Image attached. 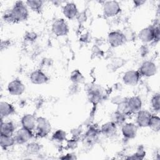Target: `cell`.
<instances>
[{
    "instance_id": "cell-1",
    "label": "cell",
    "mask_w": 160,
    "mask_h": 160,
    "mask_svg": "<svg viewBox=\"0 0 160 160\" xmlns=\"http://www.w3.org/2000/svg\"><path fill=\"white\" fill-rule=\"evenodd\" d=\"M29 16L28 7L22 1H16L11 9L4 12L3 19L8 22H19L26 21Z\"/></svg>"
},
{
    "instance_id": "cell-2",
    "label": "cell",
    "mask_w": 160,
    "mask_h": 160,
    "mask_svg": "<svg viewBox=\"0 0 160 160\" xmlns=\"http://www.w3.org/2000/svg\"><path fill=\"white\" fill-rule=\"evenodd\" d=\"M122 107L120 108L121 112L124 113L125 114H136L142 108V101L141 99L137 96H134L127 100H125L124 102L119 104Z\"/></svg>"
},
{
    "instance_id": "cell-3",
    "label": "cell",
    "mask_w": 160,
    "mask_h": 160,
    "mask_svg": "<svg viewBox=\"0 0 160 160\" xmlns=\"http://www.w3.org/2000/svg\"><path fill=\"white\" fill-rule=\"evenodd\" d=\"M138 37L140 41L146 43L158 41L159 39V25L148 26L142 29L138 34Z\"/></svg>"
},
{
    "instance_id": "cell-4",
    "label": "cell",
    "mask_w": 160,
    "mask_h": 160,
    "mask_svg": "<svg viewBox=\"0 0 160 160\" xmlns=\"http://www.w3.org/2000/svg\"><path fill=\"white\" fill-rule=\"evenodd\" d=\"M36 134L39 138L47 136L51 130L49 121L44 117H38L36 119Z\"/></svg>"
},
{
    "instance_id": "cell-5",
    "label": "cell",
    "mask_w": 160,
    "mask_h": 160,
    "mask_svg": "<svg viewBox=\"0 0 160 160\" xmlns=\"http://www.w3.org/2000/svg\"><path fill=\"white\" fill-rule=\"evenodd\" d=\"M108 39L109 44L114 48L123 45L126 41V38L124 33L119 31H114L108 34Z\"/></svg>"
},
{
    "instance_id": "cell-6",
    "label": "cell",
    "mask_w": 160,
    "mask_h": 160,
    "mask_svg": "<svg viewBox=\"0 0 160 160\" xmlns=\"http://www.w3.org/2000/svg\"><path fill=\"white\" fill-rule=\"evenodd\" d=\"M52 31L57 36H63L69 32V26L64 19H58L52 24Z\"/></svg>"
},
{
    "instance_id": "cell-7",
    "label": "cell",
    "mask_w": 160,
    "mask_h": 160,
    "mask_svg": "<svg viewBox=\"0 0 160 160\" xmlns=\"http://www.w3.org/2000/svg\"><path fill=\"white\" fill-rule=\"evenodd\" d=\"M121 11V7L116 1H106L103 5V12L107 17H113Z\"/></svg>"
},
{
    "instance_id": "cell-8",
    "label": "cell",
    "mask_w": 160,
    "mask_h": 160,
    "mask_svg": "<svg viewBox=\"0 0 160 160\" xmlns=\"http://www.w3.org/2000/svg\"><path fill=\"white\" fill-rule=\"evenodd\" d=\"M157 70V66L154 62L151 61H145L141 64L138 71L141 76L151 77L156 74Z\"/></svg>"
},
{
    "instance_id": "cell-9",
    "label": "cell",
    "mask_w": 160,
    "mask_h": 160,
    "mask_svg": "<svg viewBox=\"0 0 160 160\" xmlns=\"http://www.w3.org/2000/svg\"><path fill=\"white\" fill-rule=\"evenodd\" d=\"M16 142L19 144H23L29 142L33 137L31 130L22 127L19 129L14 136Z\"/></svg>"
},
{
    "instance_id": "cell-10",
    "label": "cell",
    "mask_w": 160,
    "mask_h": 160,
    "mask_svg": "<svg viewBox=\"0 0 160 160\" xmlns=\"http://www.w3.org/2000/svg\"><path fill=\"white\" fill-rule=\"evenodd\" d=\"M25 86L19 79H14L9 82L8 91L12 96L21 95L25 91Z\"/></svg>"
},
{
    "instance_id": "cell-11",
    "label": "cell",
    "mask_w": 160,
    "mask_h": 160,
    "mask_svg": "<svg viewBox=\"0 0 160 160\" xmlns=\"http://www.w3.org/2000/svg\"><path fill=\"white\" fill-rule=\"evenodd\" d=\"M140 77L141 74L138 71L129 70L124 74L122 81L128 86H136L139 82Z\"/></svg>"
},
{
    "instance_id": "cell-12",
    "label": "cell",
    "mask_w": 160,
    "mask_h": 160,
    "mask_svg": "<svg viewBox=\"0 0 160 160\" xmlns=\"http://www.w3.org/2000/svg\"><path fill=\"white\" fill-rule=\"evenodd\" d=\"M121 132L123 136L128 139L134 138L138 132V126L132 122H128L122 124Z\"/></svg>"
},
{
    "instance_id": "cell-13",
    "label": "cell",
    "mask_w": 160,
    "mask_h": 160,
    "mask_svg": "<svg viewBox=\"0 0 160 160\" xmlns=\"http://www.w3.org/2000/svg\"><path fill=\"white\" fill-rule=\"evenodd\" d=\"M137 114L136 124L140 128L148 127L152 114L147 110H140Z\"/></svg>"
},
{
    "instance_id": "cell-14",
    "label": "cell",
    "mask_w": 160,
    "mask_h": 160,
    "mask_svg": "<svg viewBox=\"0 0 160 160\" xmlns=\"http://www.w3.org/2000/svg\"><path fill=\"white\" fill-rule=\"evenodd\" d=\"M29 79L32 83L38 85L45 84L49 80L48 76L41 70H36L32 72Z\"/></svg>"
},
{
    "instance_id": "cell-15",
    "label": "cell",
    "mask_w": 160,
    "mask_h": 160,
    "mask_svg": "<svg viewBox=\"0 0 160 160\" xmlns=\"http://www.w3.org/2000/svg\"><path fill=\"white\" fill-rule=\"evenodd\" d=\"M63 14L69 19H73L78 15L76 5L73 2L66 3L62 8Z\"/></svg>"
},
{
    "instance_id": "cell-16",
    "label": "cell",
    "mask_w": 160,
    "mask_h": 160,
    "mask_svg": "<svg viewBox=\"0 0 160 160\" xmlns=\"http://www.w3.org/2000/svg\"><path fill=\"white\" fill-rule=\"evenodd\" d=\"M36 119L37 118H36L34 116L31 114H24L21 119L22 127L32 131L34 128H36Z\"/></svg>"
},
{
    "instance_id": "cell-17",
    "label": "cell",
    "mask_w": 160,
    "mask_h": 160,
    "mask_svg": "<svg viewBox=\"0 0 160 160\" xmlns=\"http://www.w3.org/2000/svg\"><path fill=\"white\" fill-rule=\"evenodd\" d=\"M117 126L111 121L103 124L100 129L101 134L106 137H111L116 134Z\"/></svg>"
},
{
    "instance_id": "cell-18",
    "label": "cell",
    "mask_w": 160,
    "mask_h": 160,
    "mask_svg": "<svg viewBox=\"0 0 160 160\" xmlns=\"http://www.w3.org/2000/svg\"><path fill=\"white\" fill-rule=\"evenodd\" d=\"M14 112L15 109L11 104L6 101H1L0 102V114L1 119L11 116Z\"/></svg>"
},
{
    "instance_id": "cell-19",
    "label": "cell",
    "mask_w": 160,
    "mask_h": 160,
    "mask_svg": "<svg viewBox=\"0 0 160 160\" xmlns=\"http://www.w3.org/2000/svg\"><path fill=\"white\" fill-rule=\"evenodd\" d=\"M15 131V126L11 121L3 122L1 120V135L13 136Z\"/></svg>"
},
{
    "instance_id": "cell-20",
    "label": "cell",
    "mask_w": 160,
    "mask_h": 160,
    "mask_svg": "<svg viewBox=\"0 0 160 160\" xmlns=\"http://www.w3.org/2000/svg\"><path fill=\"white\" fill-rule=\"evenodd\" d=\"M101 134L100 129L95 127L90 128L85 134V140L88 143L94 142L98 139Z\"/></svg>"
},
{
    "instance_id": "cell-21",
    "label": "cell",
    "mask_w": 160,
    "mask_h": 160,
    "mask_svg": "<svg viewBox=\"0 0 160 160\" xmlns=\"http://www.w3.org/2000/svg\"><path fill=\"white\" fill-rule=\"evenodd\" d=\"M16 143L14 137L13 136L1 135L0 145L2 148L6 149L12 147Z\"/></svg>"
},
{
    "instance_id": "cell-22",
    "label": "cell",
    "mask_w": 160,
    "mask_h": 160,
    "mask_svg": "<svg viewBox=\"0 0 160 160\" xmlns=\"http://www.w3.org/2000/svg\"><path fill=\"white\" fill-rule=\"evenodd\" d=\"M25 4L27 7L31 9L32 11L36 12H39L43 7L44 1L41 0H29L26 1Z\"/></svg>"
},
{
    "instance_id": "cell-23",
    "label": "cell",
    "mask_w": 160,
    "mask_h": 160,
    "mask_svg": "<svg viewBox=\"0 0 160 160\" xmlns=\"http://www.w3.org/2000/svg\"><path fill=\"white\" fill-rule=\"evenodd\" d=\"M126 114L118 110L113 112L111 116V121L114 122L116 126L122 124L126 120Z\"/></svg>"
},
{
    "instance_id": "cell-24",
    "label": "cell",
    "mask_w": 160,
    "mask_h": 160,
    "mask_svg": "<svg viewBox=\"0 0 160 160\" xmlns=\"http://www.w3.org/2000/svg\"><path fill=\"white\" fill-rule=\"evenodd\" d=\"M70 79L74 84H78L82 83L85 79L84 76L78 69H75L71 73Z\"/></svg>"
},
{
    "instance_id": "cell-25",
    "label": "cell",
    "mask_w": 160,
    "mask_h": 160,
    "mask_svg": "<svg viewBox=\"0 0 160 160\" xmlns=\"http://www.w3.org/2000/svg\"><path fill=\"white\" fill-rule=\"evenodd\" d=\"M152 131L155 132H159L160 129V118L157 115H152L151 117L149 126Z\"/></svg>"
},
{
    "instance_id": "cell-26",
    "label": "cell",
    "mask_w": 160,
    "mask_h": 160,
    "mask_svg": "<svg viewBox=\"0 0 160 160\" xmlns=\"http://www.w3.org/2000/svg\"><path fill=\"white\" fill-rule=\"evenodd\" d=\"M41 149V145L37 142H29L26 148L27 152L31 154H35L39 152Z\"/></svg>"
},
{
    "instance_id": "cell-27",
    "label": "cell",
    "mask_w": 160,
    "mask_h": 160,
    "mask_svg": "<svg viewBox=\"0 0 160 160\" xmlns=\"http://www.w3.org/2000/svg\"><path fill=\"white\" fill-rule=\"evenodd\" d=\"M66 132L64 131L62 129H58L56 131L52 136V139L56 142H62L66 139Z\"/></svg>"
},
{
    "instance_id": "cell-28",
    "label": "cell",
    "mask_w": 160,
    "mask_h": 160,
    "mask_svg": "<svg viewBox=\"0 0 160 160\" xmlns=\"http://www.w3.org/2000/svg\"><path fill=\"white\" fill-rule=\"evenodd\" d=\"M160 94L159 92L156 93L152 97L151 99V104L152 108L155 111L158 112L160 109Z\"/></svg>"
},
{
    "instance_id": "cell-29",
    "label": "cell",
    "mask_w": 160,
    "mask_h": 160,
    "mask_svg": "<svg viewBox=\"0 0 160 160\" xmlns=\"http://www.w3.org/2000/svg\"><path fill=\"white\" fill-rule=\"evenodd\" d=\"M146 155V152L142 148H139L137 151L134 153L131 156L128 158V159H142L144 158V156Z\"/></svg>"
},
{
    "instance_id": "cell-30",
    "label": "cell",
    "mask_w": 160,
    "mask_h": 160,
    "mask_svg": "<svg viewBox=\"0 0 160 160\" xmlns=\"http://www.w3.org/2000/svg\"><path fill=\"white\" fill-rule=\"evenodd\" d=\"M78 145V142L76 141V139H71L69 141H68V146L69 148H76Z\"/></svg>"
},
{
    "instance_id": "cell-31",
    "label": "cell",
    "mask_w": 160,
    "mask_h": 160,
    "mask_svg": "<svg viewBox=\"0 0 160 160\" xmlns=\"http://www.w3.org/2000/svg\"><path fill=\"white\" fill-rule=\"evenodd\" d=\"M76 157L74 156V154H68L66 155V156H64V157H61V159H75Z\"/></svg>"
},
{
    "instance_id": "cell-32",
    "label": "cell",
    "mask_w": 160,
    "mask_h": 160,
    "mask_svg": "<svg viewBox=\"0 0 160 160\" xmlns=\"http://www.w3.org/2000/svg\"><path fill=\"white\" fill-rule=\"evenodd\" d=\"M145 2H146L145 1H142V0H135L133 1V3L136 6H139L142 5L144 3H145Z\"/></svg>"
}]
</instances>
